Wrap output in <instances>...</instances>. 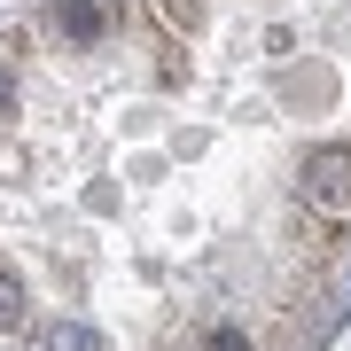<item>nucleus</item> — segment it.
<instances>
[{
    "instance_id": "1",
    "label": "nucleus",
    "mask_w": 351,
    "mask_h": 351,
    "mask_svg": "<svg viewBox=\"0 0 351 351\" xmlns=\"http://www.w3.org/2000/svg\"><path fill=\"white\" fill-rule=\"evenodd\" d=\"M297 195L313 203V211H351V149H343V141L304 149V164H297Z\"/></svg>"
},
{
    "instance_id": "6",
    "label": "nucleus",
    "mask_w": 351,
    "mask_h": 351,
    "mask_svg": "<svg viewBox=\"0 0 351 351\" xmlns=\"http://www.w3.org/2000/svg\"><path fill=\"white\" fill-rule=\"evenodd\" d=\"M203 351H250V336H242V328H211V336H203Z\"/></svg>"
},
{
    "instance_id": "5",
    "label": "nucleus",
    "mask_w": 351,
    "mask_h": 351,
    "mask_svg": "<svg viewBox=\"0 0 351 351\" xmlns=\"http://www.w3.org/2000/svg\"><path fill=\"white\" fill-rule=\"evenodd\" d=\"M164 24H172V32H195L203 24V0H164Z\"/></svg>"
},
{
    "instance_id": "2",
    "label": "nucleus",
    "mask_w": 351,
    "mask_h": 351,
    "mask_svg": "<svg viewBox=\"0 0 351 351\" xmlns=\"http://www.w3.org/2000/svg\"><path fill=\"white\" fill-rule=\"evenodd\" d=\"M24 320H32L24 281H16V274H0V336H24Z\"/></svg>"
},
{
    "instance_id": "3",
    "label": "nucleus",
    "mask_w": 351,
    "mask_h": 351,
    "mask_svg": "<svg viewBox=\"0 0 351 351\" xmlns=\"http://www.w3.org/2000/svg\"><path fill=\"white\" fill-rule=\"evenodd\" d=\"M47 351H101V328H86V320H55V328H47Z\"/></svg>"
},
{
    "instance_id": "4",
    "label": "nucleus",
    "mask_w": 351,
    "mask_h": 351,
    "mask_svg": "<svg viewBox=\"0 0 351 351\" xmlns=\"http://www.w3.org/2000/svg\"><path fill=\"white\" fill-rule=\"evenodd\" d=\"M55 24H63L71 39H94V32H101V8H94V0H63V8H55Z\"/></svg>"
},
{
    "instance_id": "7",
    "label": "nucleus",
    "mask_w": 351,
    "mask_h": 351,
    "mask_svg": "<svg viewBox=\"0 0 351 351\" xmlns=\"http://www.w3.org/2000/svg\"><path fill=\"white\" fill-rule=\"evenodd\" d=\"M8 94H16V71H8V55H0V110H8Z\"/></svg>"
}]
</instances>
